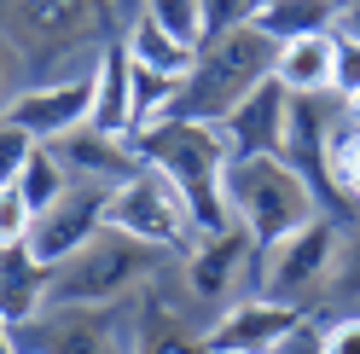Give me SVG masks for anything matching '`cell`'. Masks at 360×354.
<instances>
[{
	"label": "cell",
	"instance_id": "29",
	"mask_svg": "<svg viewBox=\"0 0 360 354\" xmlns=\"http://www.w3.org/2000/svg\"><path fill=\"white\" fill-rule=\"evenodd\" d=\"M331 279L343 284L349 296H360V232H354L349 244H343V256H337V273H331Z\"/></svg>",
	"mask_w": 360,
	"mask_h": 354
},
{
	"label": "cell",
	"instance_id": "15",
	"mask_svg": "<svg viewBox=\"0 0 360 354\" xmlns=\"http://www.w3.org/2000/svg\"><path fill=\"white\" fill-rule=\"evenodd\" d=\"M87 128L134 140V58H128L122 41H105V58L94 70V110H87Z\"/></svg>",
	"mask_w": 360,
	"mask_h": 354
},
{
	"label": "cell",
	"instance_id": "2",
	"mask_svg": "<svg viewBox=\"0 0 360 354\" xmlns=\"http://www.w3.org/2000/svg\"><path fill=\"white\" fill-rule=\"evenodd\" d=\"M105 24V0H0V35L30 58L35 81H82L99 70L105 47L87 41Z\"/></svg>",
	"mask_w": 360,
	"mask_h": 354
},
{
	"label": "cell",
	"instance_id": "25",
	"mask_svg": "<svg viewBox=\"0 0 360 354\" xmlns=\"http://www.w3.org/2000/svg\"><path fill=\"white\" fill-rule=\"evenodd\" d=\"M30 227H35V209L24 204V192L0 186V250L6 244H30Z\"/></svg>",
	"mask_w": 360,
	"mask_h": 354
},
{
	"label": "cell",
	"instance_id": "16",
	"mask_svg": "<svg viewBox=\"0 0 360 354\" xmlns=\"http://www.w3.org/2000/svg\"><path fill=\"white\" fill-rule=\"evenodd\" d=\"M47 291H53V268L35 261L30 244H6L0 250V320L12 331L30 325L41 308H47Z\"/></svg>",
	"mask_w": 360,
	"mask_h": 354
},
{
	"label": "cell",
	"instance_id": "27",
	"mask_svg": "<svg viewBox=\"0 0 360 354\" xmlns=\"http://www.w3.org/2000/svg\"><path fill=\"white\" fill-rule=\"evenodd\" d=\"M24 87H30V58L18 53L6 35H0V117L12 110V99L24 93Z\"/></svg>",
	"mask_w": 360,
	"mask_h": 354
},
{
	"label": "cell",
	"instance_id": "4",
	"mask_svg": "<svg viewBox=\"0 0 360 354\" xmlns=\"http://www.w3.org/2000/svg\"><path fill=\"white\" fill-rule=\"evenodd\" d=\"M221 197H227L233 227H244L256 244H279L297 227L320 215V197L285 157H233L221 174Z\"/></svg>",
	"mask_w": 360,
	"mask_h": 354
},
{
	"label": "cell",
	"instance_id": "11",
	"mask_svg": "<svg viewBox=\"0 0 360 354\" xmlns=\"http://www.w3.org/2000/svg\"><path fill=\"white\" fill-rule=\"evenodd\" d=\"M87 110H94V76H82V81H30L12 99L6 117L35 145H53L64 134H76V128H87Z\"/></svg>",
	"mask_w": 360,
	"mask_h": 354
},
{
	"label": "cell",
	"instance_id": "18",
	"mask_svg": "<svg viewBox=\"0 0 360 354\" xmlns=\"http://www.w3.org/2000/svg\"><path fill=\"white\" fill-rule=\"evenodd\" d=\"M128 58L140 64V70H151V76H169V81H186L192 76V64H198V47H186V41H174L163 24H157L151 12H140L128 24Z\"/></svg>",
	"mask_w": 360,
	"mask_h": 354
},
{
	"label": "cell",
	"instance_id": "5",
	"mask_svg": "<svg viewBox=\"0 0 360 354\" xmlns=\"http://www.w3.org/2000/svg\"><path fill=\"white\" fill-rule=\"evenodd\" d=\"M163 250L140 244L117 227H105L82 256H70L64 268H53V291L47 308H110V302H134L146 279H157Z\"/></svg>",
	"mask_w": 360,
	"mask_h": 354
},
{
	"label": "cell",
	"instance_id": "8",
	"mask_svg": "<svg viewBox=\"0 0 360 354\" xmlns=\"http://www.w3.org/2000/svg\"><path fill=\"white\" fill-rule=\"evenodd\" d=\"M110 227L140 238V244H157V250H174L192 238V215H186V197L174 192L169 174L157 169H140L134 181H122L110 192Z\"/></svg>",
	"mask_w": 360,
	"mask_h": 354
},
{
	"label": "cell",
	"instance_id": "28",
	"mask_svg": "<svg viewBox=\"0 0 360 354\" xmlns=\"http://www.w3.org/2000/svg\"><path fill=\"white\" fill-rule=\"evenodd\" d=\"M320 354H360V314H343L320 331Z\"/></svg>",
	"mask_w": 360,
	"mask_h": 354
},
{
	"label": "cell",
	"instance_id": "12",
	"mask_svg": "<svg viewBox=\"0 0 360 354\" xmlns=\"http://www.w3.org/2000/svg\"><path fill=\"white\" fill-rule=\"evenodd\" d=\"M256 238L244 232V227H227V232H204L192 244L186 256V279H192V291L198 296H210V302H227L238 291V279L244 273H256Z\"/></svg>",
	"mask_w": 360,
	"mask_h": 354
},
{
	"label": "cell",
	"instance_id": "20",
	"mask_svg": "<svg viewBox=\"0 0 360 354\" xmlns=\"http://www.w3.org/2000/svg\"><path fill=\"white\" fill-rule=\"evenodd\" d=\"M134 354H210V348H204V337H192V325L180 314H169L163 302H140Z\"/></svg>",
	"mask_w": 360,
	"mask_h": 354
},
{
	"label": "cell",
	"instance_id": "1",
	"mask_svg": "<svg viewBox=\"0 0 360 354\" xmlns=\"http://www.w3.org/2000/svg\"><path fill=\"white\" fill-rule=\"evenodd\" d=\"M140 151V163L169 174L174 192L186 197V215H192V238L204 232H227L233 215H227V197H221V174L233 163V145L221 134V122H192V117H163L140 128L128 140Z\"/></svg>",
	"mask_w": 360,
	"mask_h": 354
},
{
	"label": "cell",
	"instance_id": "13",
	"mask_svg": "<svg viewBox=\"0 0 360 354\" xmlns=\"http://www.w3.org/2000/svg\"><path fill=\"white\" fill-rule=\"evenodd\" d=\"M53 151H58V163L70 169V181H82V186H105V192H117L122 181H134V174L146 169L140 151H134L128 140L99 134V128H76V134L53 140Z\"/></svg>",
	"mask_w": 360,
	"mask_h": 354
},
{
	"label": "cell",
	"instance_id": "10",
	"mask_svg": "<svg viewBox=\"0 0 360 354\" xmlns=\"http://www.w3.org/2000/svg\"><path fill=\"white\" fill-rule=\"evenodd\" d=\"M302 320H308V314H302V308H290V302L238 296L227 314L204 331V348H210V354H279Z\"/></svg>",
	"mask_w": 360,
	"mask_h": 354
},
{
	"label": "cell",
	"instance_id": "9",
	"mask_svg": "<svg viewBox=\"0 0 360 354\" xmlns=\"http://www.w3.org/2000/svg\"><path fill=\"white\" fill-rule=\"evenodd\" d=\"M105 227H110V192L76 181V186L64 192L47 215H35V227H30V250H35V261H47V268H64V261L82 256Z\"/></svg>",
	"mask_w": 360,
	"mask_h": 354
},
{
	"label": "cell",
	"instance_id": "23",
	"mask_svg": "<svg viewBox=\"0 0 360 354\" xmlns=\"http://www.w3.org/2000/svg\"><path fill=\"white\" fill-rule=\"evenodd\" d=\"M267 0H204V41L210 35H233V29H256Z\"/></svg>",
	"mask_w": 360,
	"mask_h": 354
},
{
	"label": "cell",
	"instance_id": "21",
	"mask_svg": "<svg viewBox=\"0 0 360 354\" xmlns=\"http://www.w3.org/2000/svg\"><path fill=\"white\" fill-rule=\"evenodd\" d=\"M12 186L24 192V204H30L35 215H47V209H53V204H58V197L70 192L76 181H70V169L58 163V151H53V145H35V157L24 163V174H18Z\"/></svg>",
	"mask_w": 360,
	"mask_h": 354
},
{
	"label": "cell",
	"instance_id": "26",
	"mask_svg": "<svg viewBox=\"0 0 360 354\" xmlns=\"http://www.w3.org/2000/svg\"><path fill=\"white\" fill-rule=\"evenodd\" d=\"M30 157H35V140H30L12 117H0V186H12L18 174H24Z\"/></svg>",
	"mask_w": 360,
	"mask_h": 354
},
{
	"label": "cell",
	"instance_id": "6",
	"mask_svg": "<svg viewBox=\"0 0 360 354\" xmlns=\"http://www.w3.org/2000/svg\"><path fill=\"white\" fill-rule=\"evenodd\" d=\"M140 302L110 308H41L30 325H18V354H134Z\"/></svg>",
	"mask_w": 360,
	"mask_h": 354
},
{
	"label": "cell",
	"instance_id": "3",
	"mask_svg": "<svg viewBox=\"0 0 360 354\" xmlns=\"http://www.w3.org/2000/svg\"><path fill=\"white\" fill-rule=\"evenodd\" d=\"M274 41L262 29H233V35H210L198 47L192 76L180 81V99L169 117H192V122H227L233 110L256 93L262 81H274Z\"/></svg>",
	"mask_w": 360,
	"mask_h": 354
},
{
	"label": "cell",
	"instance_id": "19",
	"mask_svg": "<svg viewBox=\"0 0 360 354\" xmlns=\"http://www.w3.org/2000/svg\"><path fill=\"white\" fill-rule=\"evenodd\" d=\"M256 29L285 47V41H308V35H331L337 29V0H267Z\"/></svg>",
	"mask_w": 360,
	"mask_h": 354
},
{
	"label": "cell",
	"instance_id": "30",
	"mask_svg": "<svg viewBox=\"0 0 360 354\" xmlns=\"http://www.w3.org/2000/svg\"><path fill=\"white\" fill-rule=\"evenodd\" d=\"M337 35L360 41V0H337Z\"/></svg>",
	"mask_w": 360,
	"mask_h": 354
},
{
	"label": "cell",
	"instance_id": "14",
	"mask_svg": "<svg viewBox=\"0 0 360 354\" xmlns=\"http://www.w3.org/2000/svg\"><path fill=\"white\" fill-rule=\"evenodd\" d=\"M285 128H290V93L279 81H262L256 93L221 122V134H227L233 157H279L285 151Z\"/></svg>",
	"mask_w": 360,
	"mask_h": 354
},
{
	"label": "cell",
	"instance_id": "22",
	"mask_svg": "<svg viewBox=\"0 0 360 354\" xmlns=\"http://www.w3.org/2000/svg\"><path fill=\"white\" fill-rule=\"evenodd\" d=\"M146 12H151L174 41L204 47V0H146Z\"/></svg>",
	"mask_w": 360,
	"mask_h": 354
},
{
	"label": "cell",
	"instance_id": "17",
	"mask_svg": "<svg viewBox=\"0 0 360 354\" xmlns=\"http://www.w3.org/2000/svg\"><path fill=\"white\" fill-rule=\"evenodd\" d=\"M331 58H337V29L308 35V41H285L274 53V81L290 99H320V93H331Z\"/></svg>",
	"mask_w": 360,
	"mask_h": 354
},
{
	"label": "cell",
	"instance_id": "7",
	"mask_svg": "<svg viewBox=\"0 0 360 354\" xmlns=\"http://www.w3.org/2000/svg\"><path fill=\"white\" fill-rule=\"evenodd\" d=\"M337 256H343V238H337V227H331L326 215H314L308 227H297L290 238L256 250V273H250L256 291H250V296H274V302L302 308V302L337 273Z\"/></svg>",
	"mask_w": 360,
	"mask_h": 354
},
{
	"label": "cell",
	"instance_id": "24",
	"mask_svg": "<svg viewBox=\"0 0 360 354\" xmlns=\"http://www.w3.org/2000/svg\"><path fill=\"white\" fill-rule=\"evenodd\" d=\"M331 99H337V105H354V99H360V41H354V35H337V58H331Z\"/></svg>",
	"mask_w": 360,
	"mask_h": 354
}]
</instances>
